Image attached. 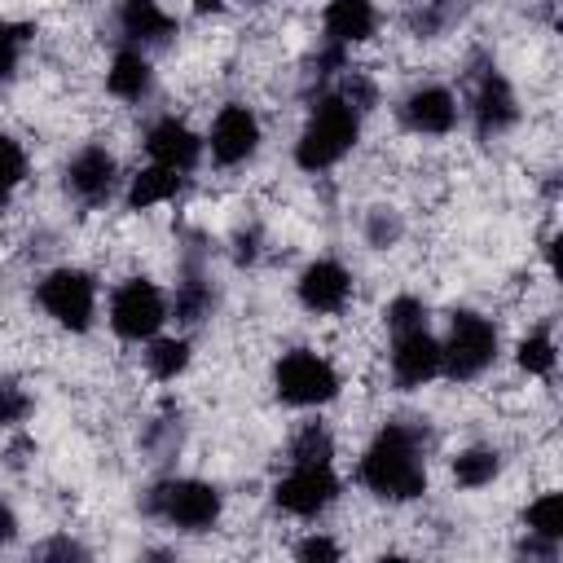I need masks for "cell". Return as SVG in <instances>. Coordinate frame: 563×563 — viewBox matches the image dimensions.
Listing matches in <instances>:
<instances>
[{"instance_id": "4", "label": "cell", "mask_w": 563, "mask_h": 563, "mask_svg": "<svg viewBox=\"0 0 563 563\" xmlns=\"http://www.w3.org/2000/svg\"><path fill=\"white\" fill-rule=\"evenodd\" d=\"M145 510L154 519H163L167 528H176V532H211L224 515V493L211 479L176 475V479H163V484L150 488Z\"/></svg>"}, {"instance_id": "21", "label": "cell", "mask_w": 563, "mask_h": 563, "mask_svg": "<svg viewBox=\"0 0 563 563\" xmlns=\"http://www.w3.org/2000/svg\"><path fill=\"white\" fill-rule=\"evenodd\" d=\"M449 475H453V484H457V488H466V493L488 488V484L501 475V453H497L493 444H471V449L453 453Z\"/></svg>"}, {"instance_id": "13", "label": "cell", "mask_w": 563, "mask_h": 563, "mask_svg": "<svg viewBox=\"0 0 563 563\" xmlns=\"http://www.w3.org/2000/svg\"><path fill=\"white\" fill-rule=\"evenodd\" d=\"M471 119L479 136H501L519 123V97L497 66H484L471 88Z\"/></svg>"}, {"instance_id": "10", "label": "cell", "mask_w": 563, "mask_h": 563, "mask_svg": "<svg viewBox=\"0 0 563 563\" xmlns=\"http://www.w3.org/2000/svg\"><path fill=\"white\" fill-rule=\"evenodd\" d=\"M295 299L312 317H339L352 303V273H347V264H339L330 255L303 264L299 277H295Z\"/></svg>"}, {"instance_id": "20", "label": "cell", "mask_w": 563, "mask_h": 563, "mask_svg": "<svg viewBox=\"0 0 563 563\" xmlns=\"http://www.w3.org/2000/svg\"><path fill=\"white\" fill-rule=\"evenodd\" d=\"M189 361H194V343L185 334H163L158 330L154 339H145V369H150V378L176 383L189 369Z\"/></svg>"}, {"instance_id": "9", "label": "cell", "mask_w": 563, "mask_h": 563, "mask_svg": "<svg viewBox=\"0 0 563 563\" xmlns=\"http://www.w3.org/2000/svg\"><path fill=\"white\" fill-rule=\"evenodd\" d=\"M260 141H264L260 114L251 106H242V101H229V106L216 110V119H211V128L202 136V150L211 154L216 167H242V163L255 158Z\"/></svg>"}, {"instance_id": "30", "label": "cell", "mask_w": 563, "mask_h": 563, "mask_svg": "<svg viewBox=\"0 0 563 563\" xmlns=\"http://www.w3.org/2000/svg\"><path fill=\"white\" fill-rule=\"evenodd\" d=\"M387 330L396 334V330H413V325H427V308H422V299L418 295H396L391 303H387Z\"/></svg>"}, {"instance_id": "25", "label": "cell", "mask_w": 563, "mask_h": 563, "mask_svg": "<svg viewBox=\"0 0 563 563\" xmlns=\"http://www.w3.org/2000/svg\"><path fill=\"white\" fill-rule=\"evenodd\" d=\"M26 172H31V158H26L22 141L9 136V132H0V207L13 202V194H18L22 180H26Z\"/></svg>"}, {"instance_id": "1", "label": "cell", "mask_w": 563, "mask_h": 563, "mask_svg": "<svg viewBox=\"0 0 563 563\" xmlns=\"http://www.w3.org/2000/svg\"><path fill=\"white\" fill-rule=\"evenodd\" d=\"M427 440L413 422H383L356 462V479L365 493L383 501H418L427 493Z\"/></svg>"}, {"instance_id": "22", "label": "cell", "mask_w": 563, "mask_h": 563, "mask_svg": "<svg viewBox=\"0 0 563 563\" xmlns=\"http://www.w3.org/2000/svg\"><path fill=\"white\" fill-rule=\"evenodd\" d=\"M515 365H519L528 378H550L554 365H559V343H554V334H550L545 325L528 330V334L515 343Z\"/></svg>"}, {"instance_id": "28", "label": "cell", "mask_w": 563, "mask_h": 563, "mask_svg": "<svg viewBox=\"0 0 563 563\" xmlns=\"http://www.w3.org/2000/svg\"><path fill=\"white\" fill-rule=\"evenodd\" d=\"M400 233H405V224H400V216L391 207H369V216H365V242L369 246L387 251V246L400 242Z\"/></svg>"}, {"instance_id": "6", "label": "cell", "mask_w": 563, "mask_h": 563, "mask_svg": "<svg viewBox=\"0 0 563 563\" xmlns=\"http://www.w3.org/2000/svg\"><path fill=\"white\" fill-rule=\"evenodd\" d=\"M35 303L44 308V317L70 334H88L97 321V277L88 268L62 264L48 268L35 286Z\"/></svg>"}, {"instance_id": "27", "label": "cell", "mask_w": 563, "mask_h": 563, "mask_svg": "<svg viewBox=\"0 0 563 563\" xmlns=\"http://www.w3.org/2000/svg\"><path fill=\"white\" fill-rule=\"evenodd\" d=\"M35 400L18 378H0V427H22L31 418Z\"/></svg>"}, {"instance_id": "16", "label": "cell", "mask_w": 563, "mask_h": 563, "mask_svg": "<svg viewBox=\"0 0 563 563\" xmlns=\"http://www.w3.org/2000/svg\"><path fill=\"white\" fill-rule=\"evenodd\" d=\"M321 26H325V44L347 53V48L374 40V31H378V9H374V0H325Z\"/></svg>"}, {"instance_id": "7", "label": "cell", "mask_w": 563, "mask_h": 563, "mask_svg": "<svg viewBox=\"0 0 563 563\" xmlns=\"http://www.w3.org/2000/svg\"><path fill=\"white\" fill-rule=\"evenodd\" d=\"M167 317H172V303H167V295H163V286L154 277H128V282H119L114 295H110V312H106L110 330L123 343L154 339L167 325Z\"/></svg>"}, {"instance_id": "24", "label": "cell", "mask_w": 563, "mask_h": 563, "mask_svg": "<svg viewBox=\"0 0 563 563\" xmlns=\"http://www.w3.org/2000/svg\"><path fill=\"white\" fill-rule=\"evenodd\" d=\"M211 303H216V295H211V282L198 273V268H189L180 282H176V321H185V325H194V321H202L207 312H211Z\"/></svg>"}, {"instance_id": "33", "label": "cell", "mask_w": 563, "mask_h": 563, "mask_svg": "<svg viewBox=\"0 0 563 563\" xmlns=\"http://www.w3.org/2000/svg\"><path fill=\"white\" fill-rule=\"evenodd\" d=\"M18 528H22V523H18V510L0 497V545H13V541H18Z\"/></svg>"}, {"instance_id": "31", "label": "cell", "mask_w": 563, "mask_h": 563, "mask_svg": "<svg viewBox=\"0 0 563 563\" xmlns=\"http://www.w3.org/2000/svg\"><path fill=\"white\" fill-rule=\"evenodd\" d=\"M295 559H303V563H334V559H343V545L334 541V537H325V532H308L299 545H295Z\"/></svg>"}, {"instance_id": "8", "label": "cell", "mask_w": 563, "mask_h": 563, "mask_svg": "<svg viewBox=\"0 0 563 563\" xmlns=\"http://www.w3.org/2000/svg\"><path fill=\"white\" fill-rule=\"evenodd\" d=\"M343 484L334 462H290V471L273 484V506L290 519H321L339 501Z\"/></svg>"}, {"instance_id": "5", "label": "cell", "mask_w": 563, "mask_h": 563, "mask_svg": "<svg viewBox=\"0 0 563 563\" xmlns=\"http://www.w3.org/2000/svg\"><path fill=\"white\" fill-rule=\"evenodd\" d=\"M273 391H277L282 405L321 409V405H330L343 391V378H339L330 356H321L312 347H290L273 365Z\"/></svg>"}, {"instance_id": "26", "label": "cell", "mask_w": 563, "mask_h": 563, "mask_svg": "<svg viewBox=\"0 0 563 563\" xmlns=\"http://www.w3.org/2000/svg\"><path fill=\"white\" fill-rule=\"evenodd\" d=\"M290 462H334V435L321 422L299 427V435L290 440Z\"/></svg>"}, {"instance_id": "35", "label": "cell", "mask_w": 563, "mask_h": 563, "mask_svg": "<svg viewBox=\"0 0 563 563\" xmlns=\"http://www.w3.org/2000/svg\"><path fill=\"white\" fill-rule=\"evenodd\" d=\"M246 4H268V0H246Z\"/></svg>"}, {"instance_id": "2", "label": "cell", "mask_w": 563, "mask_h": 563, "mask_svg": "<svg viewBox=\"0 0 563 563\" xmlns=\"http://www.w3.org/2000/svg\"><path fill=\"white\" fill-rule=\"evenodd\" d=\"M361 110L343 97V92H325L303 128H299V141H295V167L299 172H330L334 163H343L352 154V145L361 141Z\"/></svg>"}, {"instance_id": "11", "label": "cell", "mask_w": 563, "mask_h": 563, "mask_svg": "<svg viewBox=\"0 0 563 563\" xmlns=\"http://www.w3.org/2000/svg\"><path fill=\"white\" fill-rule=\"evenodd\" d=\"M119 189V158L106 145H84L66 163V194L79 207H106Z\"/></svg>"}, {"instance_id": "12", "label": "cell", "mask_w": 563, "mask_h": 563, "mask_svg": "<svg viewBox=\"0 0 563 563\" xmlns=\"http://www.w3.org/2000/svg\"><path fill=\"white\" fill-rule=\"evenodd\" d=\"M431 378H440V339L427 325L396 330L391 334V383L400 391H418Z\"/></svg>"}, {"instance_id": "23", "label": "cell", "mask_w": 563, "mask_h": 563, "mask_svg": "<svg viewBox=\"0 0 563 563\" xmlns=\"http://www.w3.org/2000/svg\"><path fill=\"white\" fill-rule=\"evenodd\" d=\"M523 528H528V537L559 545V541H563V497H559V493L532 497L528 510H523Z\"/></svg>"}, {"instance_id": "18", "label": "cell", "mask_w": 563, "mask_h": 563, "mask_svg": "<svg viewBox=\"0 0 563 563\" xmlns=\"http://www.w3.org/2000/svg\"><path fill=\"white\" fill-rule=\"evenodd\" d=\"M150 88H154V66H150L145 48L123 44V48L110 57V66H106V92H110L114 101H145Z\"/></svg>"}, {"instance_id": "15", "label": "cell", "mask_w": 563, "mask_h": 563, "mask_svg": "<svg viewBox=\"0 0 563 563\" xmlns=\"http://www.w3.org/2000/svg\"><path fill=\"white\" fill-rule=\"evenodd\" d=\"M145 154H150V163L189 176V172L198 167V158H202V136H198L185 119L163 114V119H154V123L145 128Z\"/></svg>"}, {"instance_id": "29", "label": "cell", "mask_w": 563, "mask_h": 563, "mask_svg": "<svg viewBox=\"0 0 563 563\" xmlns=\"http://www.w3.org/2000/svg\"><path fill=\"white\" fill-rule=\"evenodd\" d=\"M22 44H26V31H22L18 22H4V18H0V88L18 75V66H22Z\"/></svg>"}, {"instance_id": "34", "label": "cell", "mask_w": 563, "mask_h": 563, "mask_svg": "<svg viewBox=\"0 0 563 563\" xmlns=\"http://www.w3.org/2000/svg\"><path fill=\"white\" fill-rule=\"evenodd\" d=\"M189 9H194L198 18H207V13H220V9H224V0H189Z\"/></svg>"}, {"instance_id": "3", "label": "cell", "mask_w": 563, "mask_h": 563, "mask_svg": "<svg viewBox=\"0 0 563 563\" xmlns=\"http://www.w3.org/2000/svg\"><path fill=\"white\" fill-rule=\"evenodd\" d=\"M497 352H501L497 325H493L484 312L457 308V312L449 317L444 339H440V374L453 378V383H475L479 374L493 369Z\"/></svg>"}, {"instance_id": "17", "label": "cell", "mask_w": 563, "mask_h": 563, "mask_svg": "<svg viewBox=\"0 0 563 563\" xmlns=\"http://www.w3.org/2000/svg\"><path fill=\"white\" fill-rule=\"evenodd\" d=\"M119 31L132 48H150L172 40L176 18L163 9V0H119Z\"/></svg>"}, {"instance_id": "32", "label": "cell", "mask_w": 563, "mask_h": 563, "mask_svg": "<svg viewBox=\"0 0 563 563\" xmlns=\"http://www.w3.org/2000/svg\"><path fill=\"white\" fill-rule=\"evenodd\" d=\"M35 554H40V559H84L88 550H84L79 541H70V537H57V541H44Z\"/></svg>"}, {"instance_id": "14", "label": "cell", "mask_w": 563, "mask_h": 563, "mask_svg": "<svg viewBox=\"0 0 563 563\" xmlns=\"http://www.w3.org/2000/svg\"><path fill=\"white\" fill-rule=\"evenodd\" d=\"M457 92L444 84H418L400 101V123L413 136H449L457 128Z\"/></svg>"}, {"instance_id": "19", "label": "cell", "mask_w": 563, "mask_h": 563, "mask_svg": "<svg viewBox=\"0 0 563 563\" xmlns=\"http://www.w3.org/2000/svg\"><path fill=\"white\" fill-rule=\"evenodd\" d=\"M180 189H185V176H180V172L158 167V163H145V167H141V172L128 180L123 202H128V211H150V207L172 202Z\"/></svg>"}]
</instances>
